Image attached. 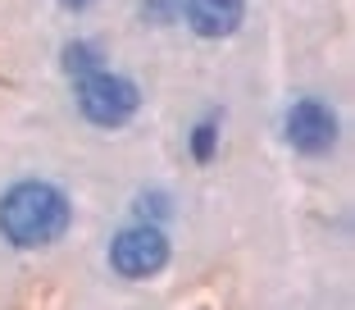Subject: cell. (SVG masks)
Instances as JSON below:
<instances>
[{"instance_id":"6","label":"cell","mask_w":355,"mask_h":310,"mask_svg":"<svg viewBox=\"0 0 355 310\" xmlns=\"http://www.w3.org/2000/svg\"><path fill=\"white\" fill-rule=\"evenodd\" d=\"M64 69L78 73V78H87V73L101 69V51H96L92 42H73V46H64Z\"/></svg>"},{"instance_id":"8","label":"cell","mask_w":355,"mask_h":310,"mask_svg":"<svg viewBox=\"0 0 355 310\" xmlns=\"http://www.w3.org/2000/svg\"><path fill=\"white\" fill-rule=\"evenodd\" d=\"M64 10H87V5H92V0H60Z\"/></svg>"},{"instance_id":"7","label":"cell","mask_w":355,"mask_h":310,"mask_svg":"<svg viewBox=\"0 0 355 310\" xmlns=\"http://www.w3.org/2000/svg\"><path fill=\"white\" fill-rule=\"evenodd\" d=\"M214 133H219V114H209L205 124H196V133H191V155H196L200 165L214 155Z\"/></svg>"},{"instance_id":"2","label":"cell","mask_w":355,"mask_h":310,"mask_svg":"<svg viewBox=\"0 0 355 310\" xmlns=\"http://www.w3.org/2000/svg\"><path fill=\"white\" fill-rule=\"evenodd\" d=\"M137 105H141V92H137L128 78H119V73L96 69V73H87L83 83H78V110L101 128L128 124V119L137 114Z\"/></svg>"},{"instance_id":"1","label":"cell","mask_w":355,"mask_h":310,"mask_svg":"<svg viewBox=\"0 0 355 310\" xmlns=\"http://www.w3.org/2000/svg\"><path fill=\"white\" fill-rule=\"evenodd\" d=\"M69 228V197L51 183H19L0 201V233L14 247H51Z\"/></svg>"},{"instance_id":"5","label":"cell","mask_w":355,"mask_h":310,"mask_svg":"<svg viewBox=\"0 0 355 310\" xmlns=\"http://www.w3.org/2000/svg\"><path fill=\"white\" fill-rule=\"evenodd\" d=\"M246 0H187V23L196 28V37H228L237 32Z\"/></svg>"},{"instance_id":"4","label":"cell","mask_w":355,"mask_h":310,"mask_svg":"<svg viewBox=\"0 0 355 310\" xmlns=\"http://www.w3.org/2000/svg\"><path fill=\"white\" fill-rule=\"evenodd\" d=\"M287 142L305 155H324L337 142V119L324 101H296L287 114Z\"/></svg>"},{"instance_id":"3","label":"cell","mask_w":355,"mask_h":310,"mask_svg":"<svg viewBox=\"0 0 355 310\" xmlns=\"http://www.w3.org/2000/svg\"><path fill=\"white\" fill-rule=\"evenodd\" d=\"M110 260H114L119 274H128V279H150V274H159L168 260V242L159 228H123L114 238V247H110Z\"/></svg>"}]
</instances>
